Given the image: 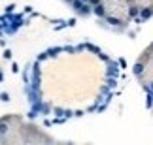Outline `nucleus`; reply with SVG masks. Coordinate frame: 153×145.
I'll list each match as a JSON object with an SVG mask.
<instances>
[{
  "instance_id": "obj_1",
  "label": "nucleus",
  "mask_w": 153,
  "mask_h": 145,
  "mask_svg": "<svg viewBox=\"0 0 153 145\" xmlns=\"http://www.w3.org/2000/svg\"><path fill=\"white\" fill-rule=\"evenodd\" d=\"M95 13H97V15H100V17H104V15H106V11H104V6L97 4V6H95Z\"/></svg>"
}]
</instances>
